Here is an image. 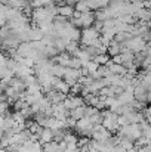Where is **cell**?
Here are the masks:
<instances>
[{"label": "cell", "mask_w": 151, "mask_h": 152, "mask_svg": "<svg viewBox=\"0 0 151 152\" xmlns=\"http://www.w3.org/2000/svg\"><path fill=\"white\" fill-rule=\"evenodd\" d=\"M98 39H101V33L95 27H88L82 30V39H80L82 46H92L94 42H96Z\"/></svg>", "instance_id": "obj_1"}, {"label": "cell", "mask_w": 151, "mask_h": 152, "mask_svg": "<svg viewBox=\"0 0 151 152\" xmlns=\"http://www.w3.org/2000/svg\"><path fill=\"white\" fill-rule=\"evenodd\" d=\"M123 45H126L127 49H130L132 52L139 53V52H144L147 49L148 42H145L144 37H141V36H135V37H132L129 42H126V43H123Z\"/></svg>", "instance_id": "obj_2"}, {"label": "cell", "mask_w": 151, "mask_h": 152, "mask_svg": "<svg viewBox=\"0 0 151 152\" xmlns=\"http://www.w3.org/2000/svg\"><path fill=\"white\" fill-rule=\"evenodd\" d=\"M80 77H82V71H80V69H77V68H71V66H68V68L65 69L64 80H65L70 86H74V84L79 81Z\"/></svg>", "instance_id": "obj_3"}, {"label": "cell", "mask_w": 151, "mask_h": 152, "mask_svg": "<svg viewBox=\"0 0 151 152\" xmlns=\"http://www.w3.org/2000/svg\"><path fill=\"white\" fill-rule=\"evenodd\" d=\"M148 87L147 86H144V84H139V86H136L135 87V99L136 101H139V102H148Z\"/></svg>", "instance_id": "obj_4"}, {"label": "cell", "mask_w": 151, "mask_h": 152, "mask_svg": "<svg viewBox=\"0 0 151 152\" xmlns=\"http://www.w3.org/2000/svg\"><path fill=\"white\" fill-rule=\"evenodd\" d=\"M53 87H55L56 90L65 93V95H70V92H71V86H70L64 78H59V77H55V80H53Z\"/></svg>", "instance_id": "obj_5"}, {"label": "cell", "mask_w": 151, "mask_h": 152, "mask_svg": "<svg viewBox=\"0 0 151 152\" xmlns=\"http://www.w3.org/2000/svg\"><path fill=\"white\" fill-rule=\"evenodd\" d=\"M74 12H76V7L71 4H58V15H61L67 19H71Z\"/></svg>", "instance_id": "obj_6"}, {"label": "cell", "mask_w": 151, "mask_h": 152, "mask_svg": "<svg viewBox=\"0 0 151 152\" xmlns=\"http://www.w3.org/2000/svg\"><path fill=\"white\" fill-rule=\"evenodd\" d=\"M80 21H82V25H83V28L92 27V25H94V22L96 21V18H95V12H94V10H89V12H85V13H82V16H80Z\"/></svg>", "instance_id": "obj_7"}, {"label": "cell", "mask_w": 151, "mask_h": 152, "mask_svg": "<svg viewBox=\"0 0 151 152\" xmlns=\"http://www.w3.org/2000/svg\"><path fill=\"white\" fill-rule=\"evenodd\" d=\"M46 96L50 99L52 103H61V102H64L68 98V95H65V93H62V92H59V90H56V89H53L52 92H49Z\"/></svg>", "instance_id": "obj_8"}, {"label": "cell", "mask_w": 151, "mask_h": 152, "mask_svg": "<svg viewBox=\"0 0 151 152\" xmlns=\"http://www.w3.org/2000/svg\"><path fill=\"white\" fill-rule=\"evenodd\" d=\"M31 52H33L31 42H22V43L16 48V53H18V55H21V56H24V58L30 56V53H31Z\"/></svg>", "instance_id": "obj_9"}, {"label": "cell", "mask_w": 151, "mask_h": 152, "mask_svg": "<svg viewBox=\"0 0 151 152\" xmlns=\"http://www.w3.org/2000/svg\"><path fill=\"white\" fill-rule=\"evenodd\" d=\"M117 98H119V101L122 102V105H130L132 102L135 101V93L133 92H129V90H124Z\"/></svg>", "instance_id": "obj_10"}, {"label": "cell", "mask_w": 151, "mask_h": 152, "mask_svg": "<svg viewBox=\"0 0 151 152\" xmlns=\"http://www.w3.org/2000/svg\"><path fill=\"white\" fill-rule=\"evenodd\" d=\"M86 106L88 105H82L74 109H70V117H73L74 120H80V118L86 117Z\"/></svg>", "instance_id": "obj_11"}, {"label": "cell", "mask_w": 151, "mask_h": 152, "mask_svg": "<svg viewBox=\"0 0 151 152\" xmlns=\"http://www.w3.org/2000/svg\"><path fill=\"white\" fill-rule=\"evenodd\" d=\"M65 69H67V66H62V65H59V64H53V65L50 66L49 72L52 74V75H55V77L64 78V75H65Z\"/></svg>", "instance_id": "obj_12"}, {"label": "cell", "mask_w": 151, "mask_h": 152, "mask_svg": "<svg viewBox=\"0 0 151 152\" xmlns=\"http://www.w3.org/2000/svg\"><path fill=\"white\" fill-rule=\"evenodd\" d=\"M135 16H136L139 21H142V22H148V21H151V9L142 7V9H139V10L136 12Z\"/></svg>", "instance_id": "obj_13"}, {"label": "cell", "mask_w": 151, "mask_h": 152, "mask_svg": "<svg viewBox=\"0 0 151 152\" xmlns=\"http://www.w3.org/2000/svg\"><path fill=\"white\" fill-rule=\"evenodd\" d=\"M53 130L49 129V127H45L43 129V132H42V134H40V142L45 145V143H48V142H52L53 140Z\"/></svg>", "instance_id": "obj_14"}, {"label": "cell", "mask_w": 151, "mask_h": 152, "mask_svg": "<svg viewBox=\"0 0 151 152\" xmlns=\"http://www.w3.org/2000/svg\"><path fill=\"white\" fill-rule=\"evenodd\" d=\"M120 146H123L124 149H127V151L130 152L133 148H135V142H133L132 139H129V137H122V140H120Z\"/></svg>", "instance_id": "obj_15"}, {"label": "cell", "mask_w": 151, "mask_h": 152, "mask_svg": "<svg viewBox=\"0 0 151 152\" xmlns=\"http://www.w3.org/2000/svg\"><path fill=\"white\" fill-rule=\"evenodd\" d=\"M110 59H111V56H110L108 53H101V55L94 56V61H95V62H98L99 65H107Z\"/></svg>", "instance_id": "obj_16"}, {"label": "cell", "mask_w": 151, "mask_h": 152, "mask_svg": "<svg viewBox=\"0 0 151 152\" xmlns=\"http://www.w3.org/2000/svg\"><path fill=\"white\" fill-rule=\"evenodd\" d=\"M79 43H80V42H70V43L67 45V52H68V53H71V55L74 56L77 52L80 50V48H82Z\"/></svg>", "instance_id": "obj_17"}, {"label": "cell", "mask_w": 151, "mask_h": 152, "mask_svg": "<svg viewBox=\"0 0 151 152\" xmlns=\"http://www.w3.org/2000/svg\"><path fill=\"white\" fill-rule=\"evenodd\" d=\"M74 7H76V10H79V12H82V13H85V12H89V10H91L89 4H88L85 0H79V1L74 4Z\"/></svg>", "instance_id": "obj_18"}, {"label": "cell", "mask_w": 151, "mask_h": 152, "mask_svg": "<svg viewBox=\"0 0 151 152\" xmlns=\"http://www.w3.org/2000/svg\"><path fill=\"white\" fill-rule=\"evenodd\" d=\"M58 148H61L59 143L55 142V140H52V142H48V143L43 145V152H53V151H56Z\"/></svg>", "instance_id": "obj_19"}, {"label": "cell", "mask_w": 151, "mask_h": 152, "mask_svg": "<svg viewBox=\"0 0 151 152\" xmlns=\"http://www.w3.org/2000/svg\"><path fill=\"white\" fill-rule=\"evenodd\" d=\"M27 106H30V105H28V102L25 101V99H18V101H15V103H13V111H22Z\"/></svg>", "instance_id": "obj_20"}, {"label": "cell", "mask_w": 151, "mask_h": 152, "mask_svg": "<svg viewBox=\"0 0 151 152\" xmlns=\"http://www.w3.org/2000/svg\"><path fill=\"white\" fill-rule=\"evenodd\" d=\"M70 66H71V68H77V69H80V68L83 66V62L80 61V58L73 56V58H71V62H70Z\"/></svg>", "instance_id": "obj_21"}, {"label": "cell", "mask_w": 151, "mask_h": 152, "mask_svg": "<svg viewBox=\"0 0 151 152\" xmlns=\"http://www.w3.org/2000/svg\"><path fill=\"white\" fill-rule=\"evenodd\" d=\"M95 18H96V21H107L108 19L107 18V13H105V7L95 10Z\"/></svg>", "instance_id": "obj_22"}, {"label": "cell", "mask_w": 151, "mask_h": 152, "mask_svg": "<svg viewBox=\"0 0 151 152\" xmlns=\"http://www.w3.org/2000/svg\"><path fill=\"white\" fill-rule=\"evenodd\" d=\"M83 87H85V86H83L82 83H79V81H77L74 86H71V92H70V93H71V95H80V93H82V90H83Z\"/></svg>", "instance_id": "obj_23"}, {"label": "cell", "mask_w": 151, "mask_h": 152, "mask_svg": "<svg viewBox=\"0 0 151 152\" xmlns=\"http://www.w3.org/2000/svg\"><path fill=\"white\" fill-rule=\"evenodd\" d=\"M101 111L96 108V106H92V105H88L86 106V117H92V115H96L99 114Z\"/></svg>", "instance_id": "obj_24"}, {"label": "cell", "mask_w": 151, "mask_h": 152, "mask_svg": "<svg viewBox=\"0 0 151 152\" xmlns=\"http://www.w3.org/2000/svg\"><path fill=\"white\" fill-rule=\"evenodd\" d=\"M117 123H119V126H120V127L130 124V121H129V118H127V115H126V114H122V115H119V118H117Z\"/></svg>", "instance_id": "obj_25"}, {"label": "cell", "mask_w": 151, "mask_h": 152, "mask_svg": "<svg viewBox=\"0 0 151 152\" xmlns=\"http://www.w3.org/2000/svg\"><path fill=\"white\" fill-rule=\"evenodd\" d=\"M64 105H65V108H67L68 111H70V109H74V108H76V106H74V103H73V101H71V98H70V96H68V98H67V99L64 101Z\"/></svg>", "instance_id": "obj_26"}, {"label": "cell", "mask_w": 151, "mask_h": 152, "mask_svg": "<svg viewBox=\"0 0 151 152\" xmlns=\"http://www.w3.org/2000/svg\"><path fill=\"white\" fill-rule=\"evenodd\" d=\"M111 59H113V62H114V64H123V58H122V55L111 56Z\"/></svg>", "instance_id": "obj_27"}, {"label": "cell", "mask_w": 151, "mask_h": 152, "mask_svg": "<svg viewBox=\"0 0 151 152\" xmlns=\"http://www.w3.org/2000/svg\"><path fill=\"white\" fill-rule=\"evenodd\" d=\"M142 149H144V152H151V143L145 145V146H142Z\"/></svg>", "instance_id": "obj_28"}, {"label": "cell", "mask_w": 151, "mask_h": 152, "mask_svg": "<svg viewBox=\"0 0 151 152\" xmlns=\"http://www.w3.org/2000/svg\"><path fill=\"white\" fill-rule=\"evenodd\" d=\"M0 1H1V4H7L9 3V0H0Z\"/></svg>", "instance_id": "obj_29"}, {"label": "cell", "mask_w": 151, "mask_h": 152, "mask_svg": "<svg viewBox=\"0 0 151 152\" xmlns=\"http://www.w3.org/2000/svg\"><path fill=\"white\" fill-rule=\"evenodd\" d=\"M127 1H132V0H127Z\"/></svg>", "instance_id": "obj_30"}]
</instances>
